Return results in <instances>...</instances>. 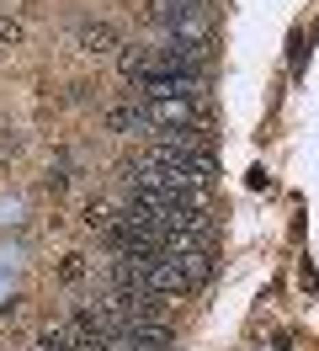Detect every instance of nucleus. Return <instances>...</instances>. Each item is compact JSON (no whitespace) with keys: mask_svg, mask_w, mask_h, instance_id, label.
I'll use <instances>...</instances> for the list:
<instances>
[{"mask_svg":"<svg viewBox=\"0 0 319 351\" xmlns=\"http://www.w3.org/2000/svg\"><path fill=\"white\" fill-rule=\"evenodd\" d=\"M149 133H181V128H208L202 96H165V101H139Z\"/></svg>","mask_w":319,"mask_h":351,"instance_id":"2","label":"nucleus"},{"mask_svg":"<svg viewBox=\"0 0 319 351\" xmlns=\"http://www.w3.org/2000/svg\"><path fill=\"white\" fill-rule=\"evenodd\" d=\"M21 38V22L16 16H0V43H16Z\"/></svg>","mask_w":319,"mask_h":351,"instance_id":"6","label":"nucleus"},{"mask_svg":"<svg viewBox=\"0 0 319 351\" xmlns=\"http://www.w3.org/2000/svg\"><path fill=\"white\" fill-rule=\"evenodd\" d=\"M202 64H149L128 80V101H165V96H202Z\"/></svg>","mask_w":319,"mask_h":351,"instance_id":"1","label":"nucleus"},{"mask_svg":"<svg viewBox=\"0 0 319 351\" xmlns=\"http://www.w3.org/2000/svg\"><path fill=\"white\" fill-rule=\"evenodd\" d=\"M117 213H123V208H117V202H112V197H96V202H91V208H85V223H91L96 234H106Z\"/></svg>","mask_w":319,"mask_h":351,"instance_id":"5","label":"nucleus"},{"mask_svg":"<svg viewBox=\"0 0 319 351\" xmlns=\"http://www.w3.org/2000/svg\"><path fill=\"white\" fill-rule=\"evenodd\" d=\"M80 48L85 53H112V48H117V32L106 22H80Z\"/></svg>","mask_w":319,"mask_h":351,"instance_id":"4","label":"nucleus"},{"mask_svg":"<svg viewBox=\"0 0 319 351\" xmlns=\"http://www.w3.org/2000/svg\"><path fill=\"white\" fill-rule=\"evenodd\" d=\"M59 271H64V277H69V282H75V277H85V256H69V261H64Z\"/></svg>","mask_w":319,"mask_h":351,"instance_id":"7","label":"nucleus"},{"mask_svg":"<svg viewBox=\"0 0 319 351\" xmlns=\"http://www.w3.org/2000/svg\"><path fill=\"white\" fill-rule=\"evenodd\" d=\"M106 128H112V133H149L144 107H139V101H128V107H112V112H106Z\"/></svg>","mask_w":319,"mask_h":351,"instance_id":"3","label":"nucleus"}]
</instances>
